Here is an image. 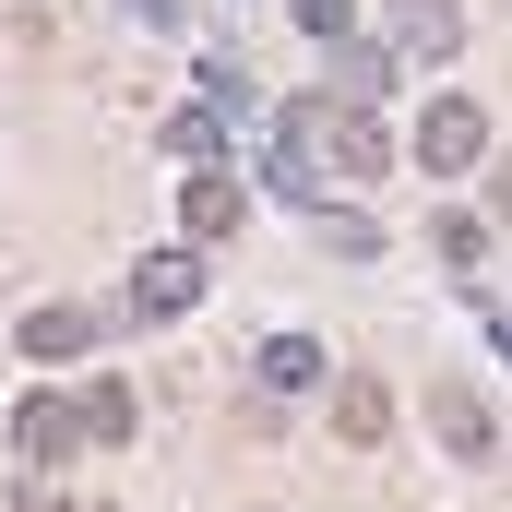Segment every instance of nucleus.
Listing matches in <instances>:
<instances>
[{
  "label": "nucleus",
  "mask_w": 512,
  "mask_h": 512,
  "mask_svg": "<svg viewBox=\"0 0 512 512\" xmlns=\"http://www.w3.org/2000/svg\"><path fill=\"white\" fill-rule=\"evenodd\" d=\"M322 239H334L346 262H370V251H382V227H370V215H334V203H322Z\"/></svg>",
  "instance_id": "15"
},
{
  "label": "nucleus",
  "mask_w": 512,
  "mask_h": 512,
  "mask_svg": "<svg viewBox=\"0 0 512 512\" xmlns=\"http://www.w3.org/2000/svg\"><path fill=\"white\" fill-rule=\"evenodd\" d=\"M84 346H96V310H72V298L24 310V358H48V370H60V358H84Z\"/></svg>",
  "instance_id": "8"
},
{
  "label": "nucleus",
  "mask_w": 512,
  "mask_h": 512,
  "mask_svg": "<svg viewBox=\"0 0 512 512\" xmlns=\"http://www.w3.org/2000/svg\"><path fill=\"white\" fill-rule=\"evenodd\" d=\"M393 48H405V60H453V48H465V12H453V0H393Z\"/></svg>",
  "instance_id": "7"
},
{
  "label": "nucleus",
  "mask_w": 512,
  "mask_h": 512,
  "mask_svg": "<svg viewBox=\"0 0 512 512\" xmlns=\"http://www.w3.org/2000/svg\"><path fill=\"white\" fill-rule=\"evenodd\" d=\"M191 298H203V251H191V239H179V251H143V262H131V310H143V322H179Z\"/></svg>",
  "instance_id": "2"
},
{
  "label": "nucleus",
  "mask_w": 512,
  "mask_h": 512,
  "mask_svg": "<svg viewBox=\"0 0 512 512\" xmlns=\"http://www.w3.org/2000/svg\"><path fill=\"white\" fill-rule=\"evenodd\" d=\"M429 251L453 262V274H477V251H489V215H441V227H429Z\"/></svg>",
  "instance_id": "13"
},
{
  "label": "nucleus",
  "mask_w": 512,
  "mask_h": 512,
  "mask_svg": "<svg viewBox=\"0 0 512 512\" xmlns=\"http://www.w3.org/2000/svg\"><path fill=\"white\" fill-rule=\"evenodd\" d=\"M167 155L215 167V155H227V120H215V108H179V120H167Z\"/></svg>",
  "instance_id": "12"
},
{
  "label": "nucleus",
  "mask_w": 512,
  "mask_h": 512,
  "mask_svg": "<svg viewBox=\"0 0 512 512\" xmlns=\"http://www.w3.org/2000/svg\"><path fill=\"white\" fill-rule=\"evenodd\" d=\"M382 429H393V393L370 382V370H346V382H334V441H346V453H382Z\"/></svg>",
  "instance_id": "6"
},
{
  "label": "nucleus",
  "mask_w": 512,
  "mask_h": 512,
  "mask_svg": "<svg viewBox=\"0 0 512 512\" xmlns=\"http://www.w3.org/2000/svg\"><path fill=\"white\" fill-rule=\"evenodd\" d=\"M12 453H24V465H72V453H84V405H72V393H24Z\"/></svg>",
  "instance_id": "3"
},
{
  "label": "nucleus",
  "mask_w": 512,
  "mask_h": 512,
  "mask_svg": "<svg viewBox=\"0 0 512 512\" xmlns=\"http://www.w3.org/2000/svg\"><path fill=\"white\" fill-rule=\"evenodd\" d=\"M262 382H274V393H310V382H322V346H310V334H274V346H262Z\"/></svg>",
  "instance_id": "11"
},
{
  "label": "nucleus",
  "mask_w": 512,
  "mask_h": 512,
  "mask_svg": "<svg viewBox=\"0 0 512 512\" xmlns=\"http://www.w3.org/2000/svg\"><path fill=\"white\" fill-rule=\"evenodd\" d=\"M429 429H441V453H489V441H501L477 382H429Z\"/></svg>",
  "instance_id": "5"
},
{
  "label": "nucleus",
  "mask_w": 512,
  "mask_h": 512,
  "mask_svg": "<svg viewBox=\"0 0 512 512\" xmlns=\"http://www.w3.org/2000/svg\"><path fill=\"white\" fill-rule=\"evenodd\" d=\"M72 405H84V441H108V453H120V441H131V417H143V405H131V382H84Z\"/></svg>",
  "instance_id": "10"
},
{
  "label": "nucleus",
  "mask_w": 512,
  "mask_h": 512,
  "mask_svg": "<svg viewBox=\"0 0 512 512\" xmlns=\"http://www.w3.org/2000/svg\"><path fill=\"white\" fill-rule=\"evenodd\" d=\"M298 36H322V48H346V36H358V0H298Z\"/></svg>",
  "instance_id": "14"
},
{
  "label": "nucleus",
  "mask_w": 512,
  "mask_h": 512,
  "mask_svg": "<svg viewBox=\"0 0 512 512\" xmlns=\"http://www.w3.org/2000/svg\"><path fill=\"white\" fill-rule=\"evenodd\" d=\"M382 84H393V48H358V36H346V48H334V96H346V108H382Z\"/></svg>",
  "instance_id": "9"
},
{
  "label": "nucleus",
  "mask_w": 512,
  "mask_h": 512,
  "mask_svg": "<svg viewBox=\"0 0 512 512\" xmlns=\"http://www.w3.org/2000/svg\"><path fill=\"white\" fill-rule=\"evenodd\" d=\"M239 215H251V191H239L227 167H191V179H179V227H191V251H203V239H227Z\"/></svg>",
  "instance_id": "4"
},
{
  "label": "nucleus",
  "mask_w": 512,
  "mask_h": 512,
  "mask_svg": "<svg viewBox=\"0 0 512 512\" xmlns=\"http://www.w3.org/2000/svg\"><path fill=\"white\" fill-rule=\"evenodd\" d=\"M417 167H429V179L489 167V108H477V96H429V108H417Z\"/></svg>",
  "instance_id": "1"
},
{
  "label": "nucleus",
  "mask_w": 512,
  "mask_h": 512,
  "mask_svg": "<svg viewBox=\"0 0 512 512\" xmlns=\"http://www.w3.org/2000/svg\"><path fill=\"white\" fill-rule=\"evenodd\" d=\"M501 465H512V453H501Z\"/></svg>",
  "instance_id": "17"
},
{
  "label": "nucleus",
  "mask_w": 512,
  "mask_h": 512,
  "mask_svg": "<svg viewBox=\"0 0 512 512\" xmlns=\"http://www.w3.org/2000/svg\"><path fill=\"white\" fill-rule=\"evenodd\" d=\"M477 215H489V227H512V155L489 167V203H477Z\"/></svg>",
  "instance_id": "16"
}]
</instances>
